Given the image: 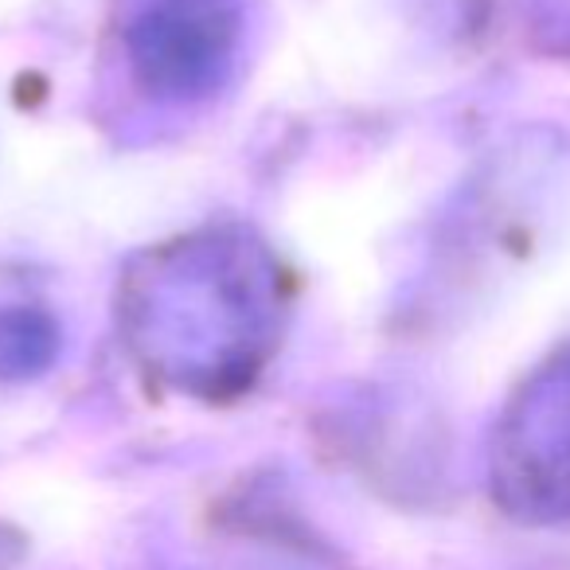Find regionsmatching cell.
Returning <instances> with one entry per match:
<instances>
[{
    "label": "cell",
    "instance_id": "6da1fadb",
    "mask_svg": "<svg viewBox=\"0 0 570 570\" xmlns=\"http://www.w3.org/2000/svg\"><path fill=\"white\" fill-rule=\"evenodd\" d=\"M489 481L512 520L570 523V341L508 399L492 434Z\"/></svg>",
    "mask_w": 570,
    "mask_h": 570
}]
</instances>
